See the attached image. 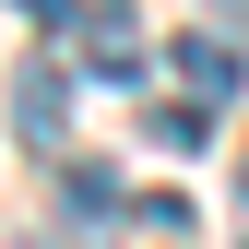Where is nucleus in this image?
<instances>
[{
  "label": "nucleus",
  "mask_w": 249,
  "mask_h": 249,
  "mask_svg": "<svg viewBox=\"0 0 249 249\" xmlns=\"http://www.w3.org/2000/svg\"><path fill=\"white\" fill-rule=\"evenodd\" d=\"M59 202H71V226H107V213H119V178H107V166H71Z\"/></svg>",
  "instance_id": "4"
},
{
  "label": "nucleus",
  "mask_w": 249,
  "mask_h": 249,
  "mask_svg": "<svg viewBox=\"0 0 249 249\" xmlns=\"http://www.w3.org/2000/svg\"><path fill=\"white\" fill-rule=\"evenodd\" d=\"M142 131L166 142V154H202V142H213V107H202V95H166V107L142 119Z\"/></svg>",
  "instance_id": "3"
},
{
  "label": "nucleus",
  "mask_w": 249,
  "mask_h": 249,
  "mask_svg": "<svg viewBox=\"0 0 249 249\" xmlns=\"http://www.w3.org/2000/svg\"><path fill=\"white\" fill-rule=\"evenodd\" d=\"M24 12H36V24H71V0H24Z\"/></svg>",
  "instance_id": "5"
},
{
  "label": "nucleus",
  "mask_w": 249,
  "mask_h": 249,
  "mask_svg": "<svg viewBox=\"0 0 249 249\" xmlns=\"http://www.w3.org/2000/svg\"><path fill=\"white\" fill-rule=\"evenodd\" d=\"M59 107H71V71H59V59H24V71H12V131L24 142H59V131H71Z\"/></svg>",
  "instance_id": "1"
},
{
  "label": "nucleus",
  "mask_w": 249,
  "mask_h": 249,
  "mask_svg": "<svg viewBox=\"0 0 249 249\" xmlns=\"http://www.w3.org/2000/svg\"><path fill=\"white\" fill-rule=\"evenodd\" d=\"M166 71H178V95H202V107H226L237 83H249V59H237L226 36H178V48H166Z\"/></svg>",
  "instance_id": "2"
}]
</instances>
